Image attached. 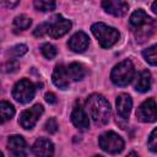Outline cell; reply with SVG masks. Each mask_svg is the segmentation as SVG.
Listing matches in <instances>:
<instances>
[{"instance_id":"9c48e42d","label":"cell","mask_w":157,"mask_h":157,"mask_svg":"<svg viewBox=\"0 0 157 157\" xmlns=\"http://www.w3.org/2000/svg\"><path fill=\"white\" fill-rule=\"evenodd\" d=\"M136 117L142 123H153L157 118L156 112V101L155 98H148L141 103V105L136 110Z\"/></svg>"},{"instance_id":"f1b7e54d","label":"cell","mask_w":157,"mask_h":157,"mask_svg":"<svg viewBox=\"0 0 157 157\" xmlns=\"http://www.w3.org/2000/svg\"><path fill=\"white\" fill-rule=\"evenodd\" d=\"M18 1H20V0H0V2H1L5 7H7V9L15 7V6L18 4Z\"/></svg>"},{"instance_id":"ba28073f","label":"cell","mask_w":157,"mask_h":157,"mask_svg":"<svg viewBox=\"0 0 157 157\" xmlns=\"http://www.w3.org/2000/svg\"><path fill=\"white\" fill-rule=\"evenodd\" d=\"M43 110L44 109L40 104H34L32 108L23 110L20 115V119H18L20 125L26 130L32 129L36 125V123L38 121L39 117L43 114Z\"/></svg>"},{"instance_id":"7402d4cb","label":"cell","mask_w":157,"mask_h":157,"mask_svg":"<svg viewBox=\"0 0 157 157\" xmlns=\"http://www.w3.org/2000/svg\"><path fill=\"white\" fill-rule=\"evenodd\" d=\"M156 48H157L156 44H153V45H151L150 48H147V49H145V50L142 52V56H144V59H145L150 65H152V66H155L156 63H157Z\"/></svg>"},{"instance_id":"4316f807","label":"cell","mask_w":157,"mask_h":157,"mask_svg":"<svg viewBox=\"0 0 157 157\" xmlns=\"http://www.w3.org/2000/svg\"><path fill=\"white\" fill-rule=\"evenodd\" d=\"M58 128H59V126H58V123H56V120H55L54 118H49V119L45 121V124H44L45 131H48V132H50V134L56 132Z\"/></svg>"},{"instance_id":"9a60e30c","label":"cell","mask_w":157,"mask_h":157,"mask_svg":"<svg viewBox=\"0 0 157 157\" xmlns=\"http://www.w3.org/2000/svg\"><path fill=\"white\" fill-rule=\"evenodd\" d=\"M52 78H53L54 85L59 87L60 90H66L69 87V75H67L66 67L63 64H59L54 67Z\"/></svg>"},{"instance_id":"cb8c5ba5","label":"cell","mask_w":157,"mask_h":157,"mask_svg":"<svg viewBox=\"0 0 157 157\" xmlns=\"http://www.w3.org/2000/svg\"><path fill=\"white\" fill-rule=\"evenodd\" d=\"M40 52H42V54L47 59H54L55 55H56V53H58L56 48L53 44H50V43H44L42 45V48H40Z\"/></svg>"},{"instance_id":"3957f363","label":"cell","mask_w":157,"mask_h":157,"mask_svg":"<svg viewBox=\"0 0 157 157\" xmlns=\"http://www.w3.org/2000/svg\"><path fill=\"white\" fill-rule=\"evenodd\" d=\"M91 31H92L93 36L97 38V40L102 48L113 47L119 40V37H120L119 32L115 28L109 27L102 22H97V23L92 25Z\"/></svg>"},{"instance_id":"8992f818","label":"cell","mask_w":157,"mask_h":157,"mask_svg":"<svg viewBox=\"0 0 157 157\" xmlns=\"http://www.w3.org/2000/svg\"><path fill=\"white\" fill-rule=\"evenodd\" d=\"M34 93H36V87L27 78H22L18 82H16V85L12 88V97L18 103H23V104L31 102L34 97Z\"/></svg>"},{"instance_id":"ac0fdd59","label":"cell","mask_w":157,"mask_h":157,"mask_svg":"<svg viewBox=\"0 0 157 157\" xmlns=\"http://www.w3.org/2000/svg\"><path fill=\"white\" fill-rule=\"evenodd\" d=\"M66 71H67V75H69V78H71L72 81H80L85 77L86 75V71H85V67L78 64V63H71L67 67H66Z\"/></svg>"},{"instance_id":"603a6c76","label":"cell","mask_w":157,"mask_h":157,"mask_svg":"<svg viewBox=\"0 0 157 157\" xmlns=\"http://www.w3.org/2000/svg\"><path fill=\"white\" fill-rule=\"evenodd\" d=\"M18 67H20V64L16 59H9L0 65V71L5 74H11V72L17 71Z\"/></svg>"},{"instance_id":"6da1fadb","label":"cell","mask_w":157,"mask_h":157,"mask_svg":"<svg viewBox=\"0 0 157 157\" xmlns=\"http://www.w3.org/2000/svg\"><path fill=\"white\" fill-rule=\"evenodd\" d=\"M86 108L91 119L97 125H104L110 118V105L108 101L98 93L91 94L86 101Z\"/></svg>"},{"instance_id":"ffe728a7","label":"cell","mask_w":157,"mask_h":157,"mask_svg":"<svg viewBox=\"0 0 157 157\" xmlns=\"http://www.w3.org/2000/svg\"><path fill=\"white\" fill-rule=\"evenodd\" d=\"M34 7L38 11H52L55 9V0H33Z\"/></svg>"},{"instance_id":"83f0119b","label":"cell","mask_w":157,"mask_h":157,"mask_svg":"<svg viewBox=\"0 0 157 157\" xmlns=\"http://www.w3.org/2000/svg\"><path fill=\"white\" fill-rule=\"evenodd\" d=\"M33 34H34L36 37H43L44 34H48V22L40 23L39 26H37V28L34 29Z\"/></svg>"},{"instance_id":"52a82bcc","label":"cell","mask_w":157,"mask_h":157,"mask_svg":"<svg viewBox=\"0 0 157 157\" xmlns=\"http://www.w3.org/2000/svg\"><path fill=\"white\" fill-rule=\"evenodd\" d=\"M71 28V21L64 18L63 16L58 15L53 17L50 22H48V34L52 38H60L66 34Z\"/></svg>"},{"instance_id":"7a4b0ae2","label":"cell","mask_w":157,"mask_h":157,"mask_svg":"<svg viewBox=\"0 0 157 157\" xmlns=\"http://www.w3.org/2000/svg\"><path fill=\"white\" fill-rule=\"evenodd\" d=\"M129 22L137 39H147L155 31V21L141 9L131 13Z\"/></svg>"},{"instance_id":"30bf717a","label":"cell","mask_w":157,"mask_h":157,"mask_svg":"<svg viewBox=\"0 0 157 157\" xmlns=\"http://www.w3.org/2000/svg\"><path fill=\"white\" fill-rule=\"evenodd\" d=\"M102 7L105 12L117 17L124 16L129 10V5L125 0H103Z\"/></svg>"},{"instance_id":"7c38bea8","label":"cell","mask_w":157,"mask_h":157,"mask_svg":"<svg viewBox=\"0 0 157 157\" xmlns=\"http://www.w3.org/2000/svg\"><path fill=\"white\" fill-rule=\"evenodd\" d=\"M88 43H90L88 36L86 33H83V32L80 31V32H76L74 36H71V38L67 42V45H69V48L72 52H75V53H82V52H85L87 49Z\"/></svg>"},{"instance_id":"8fae6325","label":"cell","mask_w":157,"mask_h":157,"mask_svg":"<svg viewBox=\"0 0 157 157\" xmlns=\"http://www.w3.org/2000/svg\"><path fill=\"white\" fill-rule=\"evenodd\" d=\"M32 151L36 156L39 157H48L54 153V145L49 139L39 137L32 146Z\"/></svg>"},{"instance_id":"484cf974","label":"cell","mask_w":157,"mask_h":157,"mask_svg":"<svg viewBox=\"0 0 157 157\" xmlns=\"http://www.w3.org/2000/svg\"><path fill=\"white\" fill-rule=\"evenodd\" d=\"M147 145L150 147V150L152 152H157V129H153L150 137H148V141H147Z\"/></svg>"},{"instance_id":"277c9868","label":"cell","mask_w":157,"mask_h":157,"mask_svg":"<svg viewBox=\"0 0 157 157\" xmlns=\"http://www.w3.org/2000/svg\"><path fill=\"white\" fill-rule=\"evenodd\" d=\"M134 74L135 69L132 63L130 60H123L113 67L110 72V80L114 85L123 87L131 82V80L134 78Z\"/></svg>"},{"instance_id":"f546056e","label":"cell","mask_w":157,"mask_h":157,"mask_svg":"<svg viewBox=\"0 0 157 157\" xmlns=\"http://www.w3.org/2000/svg\"><path fill=\"white\" fill-rule=\"evenodd\" d=\"M45 101H47L48 103L53 104V103H55V102H56V97H55V94H54V93L48 92V93H45Z\"/></svg>"},{"instance_id":"5bb4252c","label":"cell","mask_w":157,"mask_h":157,"mask_svg":"<svg viewBox=\"0 0 157 157\" xmlns=\"http://www.w3.org/2000/svg\"><path fill=\"white\" fill-rule=\"evenodd\" d=\"M9 150L15 156H26L27 155V144L21 135H12L7 141Z\"/></svg>"},{"instance_id":"4dcf8cb0","label":"cell","mask_w":157,"mask_h":157,"mask_svg":"<svg viewBox=\"0 0 157 157\" xmlns=\"http://www.w3.org/2000/svg\"><path fill=\"white\" fill-rule=\"evenodd\" d=\"M152 11L156 13L157 12V10H156V1H153V4H152Z\"/></svg>"},{"instance_id":"d4e9b609","label":"cell","mask_w":157,"mask_h":157,"mask_svg":"<svg viewBox=\"0 0 157 157\" xmlns=\"http://www.w3.org/2000/svg\"><path fill=\"white\" fill-rule=\"evenodd\" d=\"M27 52V45L25 44H17V45H13L10 50H9V54L13 58H18V56H22L23 54H26Z\"/></svg>"},{"instance_id":"5b68a950","label":"cell","mask_w":157,"mask_h":157,"mask_svg":"<svg viewBox=\"0 0 157 157\" xmlns=\"http://www.w3.org/2000/svg\"><path fill=\"white\" fill-rule=\"evenodd\" d=\"M99 147L108 153H119L124 148L123 139L114 131H105L98 139Z\"/></svg>"},{"instance_id":"1f68e13d","label":"cell","mask_w":157,"mask_h":157,"mask_svg":"<svg viewBox=\"0 0 157 157\" xmlns=\"http://www.w3.org/2000/svg\"><path fill=\"white\" fill-rule=\"evenodd\" d=\"M1 156H2V152H1V151H0V157H1Z\"/></svg>"},{"instance_id":"44dd1931","label":"cell","mask_w":157,"mask_h":157,"mask_svg":"<svg viewBox=\"0 0 157 157\" xmlns=\"http://www.w3.org/2000/svg\"><path fill=\"white\" fill-rule=\"evenodd\" d=\"M31 25H32V20L26 15H20L13 20V27L17 29H21V31L29 28Z\"/></svg>"},{"instance_id":"e0dca14e","label":"cell","mask_w":157,"mask_h":157,"mask_svg":"<svg viewBox=\"0 0 157 157\" xmlns=\"http://www.w3.org/2000/svg\"><path fill=\"white\" fill-rule=\"evenodd\" d=\"M151 87V74L147 70L139 72L135 80V90L139 92H147Z\"/></svg>"},{"instance_id":"2e32d148","label":"cell","mask_w":157,"mask_h":157,"mask_svg":"<svg viewBox=\"0 0 157 157\" xmlns=\"http://www.w3.org/2000/svg\"><path fill=\"white\" fill-rule=\"evenodd\" d=\"M71 121L77 129H81V130H85L90 126L88 115L85 113L83 108L80 104L74 107V109L71 112Z\"/></svg>"},{"instance_id":"d6986e66","label":"cell","mask_w":157,"mask_h":157,"mask_svg":"<svg viewBox=\"0 0 157 157\" xmlns=\"http://www.w3.org/2000/svg\"><path fill=\"white\" fill-rule=\"evenodd\" d=\"M15 115V108L11 103L2 101L0 102V123H5L10 120Z\"/></svg>"},{"instance_id":"4fadbf2b","label":"cell","mask_w":157,"mask_h":157,"mask_svg":"<svg viewBox=\"0 0 157 157\" xmlns=\"http://www.w3.org/2000/svg\"><path fill=\"white\" fill-rule=\"evenodd\" d=\"M117 112L120 118L128 119L132 108V99L128 93H120L117 97Z\"/></svg>"}]
</instances>
